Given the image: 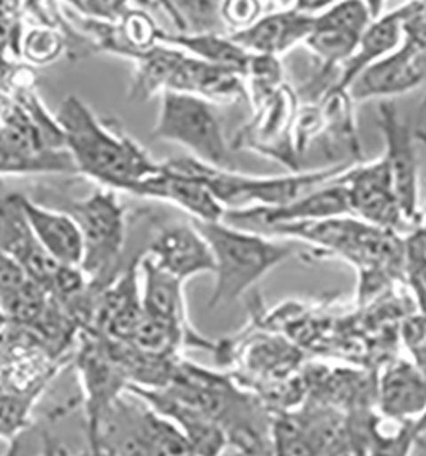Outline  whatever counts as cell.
<instances>
[{
  "mask_svg": "<svg viewBox=\"0 0 426 456\" xmlns=\"http://www.w3.org/2000/svg\"><path fill=\"white\" fill-rule=\"evenodd\" d=\"M55 118L77 175L100 187L128 191L159 173L161 163L154 161L142 145L113 125V120L98 118L77 94H68L61 102Z\"/></svg>",
  "mask_w": 426,
  "mask_h": 456,
  "instance_id": "1",
  "label": "cell"
},
{
  "mask_svg": "<svg viewBox=\"0 0 426 456\" xmlns=\"http://www.w3.org/2000/svg\"><path fill=\"white\" fill-rule=\"evenodd\" d=\"M191 223L204 234L215 260V284L208 301L210 310L237 301L269 270L293 256L299 249L290 243H277L261 234L232 228L222 221Z\"/></svg>",
  "mask_w": 426,
  "mask_h": 456,
  "instance_id": "2",
  "label": "cell"
},
{
  "mask_svg": "<svg viewBox=\"0 0 426 456\" xmlns=\"http://www.w3.org/2000/svg\"><path fill=\"white\" fill-rule=\"evenodd\" d=\"M46 202L50 204L46 208L68 214L81 231V270L89 286L98 290L108 286L125 269L122 260L126 243V210L118 199V191L98 187L81 199L52 191Z\"/></svg>",
  "mask_w": 426,
  "mask_h": 456,
  "instance_id": "3",
  "label": "cell"
},
{
  "mask_svg": "<svg viewBox=\"0 0 426 456\" xmlns=\"http://www.w3.org/2000/svg\"><path fill=\"white\" fill-rule=\"evenodd\" d=\"M150 135L156 141L181 145L193 154L191 158L208 167L234 171L217 104L165 91L161 94L157 122Z\"/></svg>",
  "mask_w": 426,
  "mask_h": 456,
  "instance_id": "4",
  "label": "cell"
},
{
  "mask_svg": "<svg viewBox=\"0 0 426 456\" xmlns=\"http://www.w3.org/2000/svg\"><path fill=\"white\" fill-rule=\"evenodd\" d=\"M142 253L130 258L125 269L96 294L92 313V332L117 342H130L142 323Z\"/></svg>",
  "mask_w": 426,
  "mask_h": 456,
  "instance_id": "5",
  "label": "cell"
},
{
  "mask_svg": "<svg viewBox=\"0 0 426 456\" xmlns=\"http://www.w3.org/2000/svg\"><path fill=\"white\" fill-rule=\"evenodd\" d=\"M145 255L165 273L186 282L200 273H213L215 260L204 234L191 221L159 226Z\"/></svg>",
  "mask_w": 426,
  "mask_h": 456,
  "instance_id": "6",
  "label": "cell"
},
{
  "mask_svg": "<svg viewBox=\"0 0 426 456\" xmlns=\"http://www.w3.org/2000/svg\"><path fill=\"white\" fill-rule=\"evenodd\" d=\"M0 251L52 296L60 265L43 249L18 202V193L0 199Z\"/></svg>",
  "mask_w": 426,
  "mask_h": 456,
  "instance_id": "7",
  "label": "cell"
},
{
  "mask_svg": "<svg viewBox=\"0 0 426 456\" xmlns=\"http://www.w3.org/2000/svg\"><path fill=\"white\" fill-rule=\"evenodd\" d=\"M126 193L180 208L191 217V221L221 223L225 214V208L204 182L171 167L167 161L161 163L159 173L133 185Z\"/></svg>",
  "mask_w": 426,
  "mask_h": 456,
  "instance_id": "8",
  "label": "cell"
},
{
  "mask_svg": "<svg viewBox=\"0 0 426 456\" xmlns=\"http://www.w3.org/2000/svg\"><path fill=\"white\" fill-rule=\"evenodd\" d=\"M368 26L370 11L366 4H331L325 12L316 16L314 28L305 43L323 59L326 67L346 63L355 55Z\"/></svg>",
  "mask_w": 426,
  "mask_h": 456,
  "instance_id": "9",
  "label": "cell"
},
{
  "mask_svg": "<svg viewBox=\"0 0 426 456\" xmlns=\"http://www.w3.org/2000/svg\"><path fill=\"white\" fill-rule=\"evenodd\" d=\"M316 16L317 14L304 11L299 5L268 12L251 28L230 35V38L251 55L277 57L309 38Z\"/></svg>",
  "mask_w": 426,
  "mask_h": 456,
  "instance_id": "10",
  "label": "cell"
},
{
  "mask_svg": "<svg viewBox=\"0 0 426 456\" xmlns=\"http://www.w3.org/2000/svg\"><path fill=\"white\" fill-rule=\"evenodd\" d=\"M16 193L24 217L43 249L59 265L81 267L84 241L76 221L65 212L35 202L26 193Z\"/></svg>",
  "mask_w": 426,
  "mask_h": 456,
  "instance_id": "11",
  "label": "cell"
},
{
  "mask_svg": "<svg viewBox=\"0 0 426 456\" xmlns=\"http://www.w3.org/2000/svg\"><path fill=\"white\" fill-rule=\"evenodd\" d=\"M167 91L202 98L217 104H232L249 98L245 77L217 65L202 62L184 53Z\"/></svg>",
  "mask_w": 426,
  "mask_h": 456,
  "instance_id": "12",
  "label": "cell"
},
{
  "mask_svg": "<svg viewBox=\"0 0 426 456\" xmlns=\"http://www.w3.org/2000/svg\"><path fill=\"white\" fill-rule=\"evenodd\" d=\"M423 59L425 57L422 53L405 43L401 50L370 65L355 79V83L350 86L353 98L366 100L374 96H396L414 89L425 76Z\"/></svg>",
  "mask_w": 426,
  "mask_h": 456,
  "instance_id": "13",
  "label": "cell"
},
{
  "mask_svg": "<svg viewBox=\"0 0 426 456\" xmlns=\"http://www.w3.org/2000/svg\"><path fill=\"white\" fill-rule=\"evenodd\" d=\"M141 282L143 313L147 316L174 325L195 340H206L189 325L184 282L159 269L145 253L141 258Z\"/></svg>",
  "mask_w": 426,
  "mask_h": 456,
  "instance_id": "14",
  "label": "cell"
},
{
  "mask_svg": "<svg viewBox=\"0 0 426 456\" xmlns=\"http://www.w3.org/2000/svg\"><path fill=\"white\" fill-rule=\"evenodd\" d=\"M382 126L386 134L387 152L384 161L389 167L394 193L407 219L416 214V161L414 149L406 126L398 120L394 106L381 104Z\"/></svg>",
  "mask_w": 426,
  "mask_h": 456,
  "instance_id": "15",
  "label": "cell"
},
{
  "mask_svg": "<svg viewBox=\"0 0 426 456\" xmlns=\"http://www.w3.org/2000/svg\"><path fill=\"white\" fill-rule=\"evenodd\" d=\"M348 182H351V188H348L351 212L382 226H392L398 223L403 210L394 193L384 159L372 167L357 169L348 176Z\"/></svg>",
  "mask_w": 426,
  "mask_h": 456,
  "instance_id": "16",
  "label": "cell"
},
{
  "mask_svg": "<svg viewBox=\"0 0 426 456\" xmlns=\"http://www.w3.org/2000/svg\"><path fill=\"white\" fill-rule=\"evenodd\" d=\"M183 57L184 52L163 43L143 52L133 62L135 69L128 86V100L145 103L154 96H161L167 91Z\"/></svg>",
  "mask_w": 426,
  "mask_h": 456,
  "instance_id": "17",
  "label": "cell"
},
{
  "mask_svg": "<svg viewBox=\"0 0 426 456\" xmlns=\"http://www.w3.org/2000/svg\"><path fill=\"white\" fill-rule=\"evenodd\" d=\"M403 38L401 9L372 22L364 33L355 55L345 63L340 87H350L370 65L386 59Z\"/></svg>",
  "mask_w": 426,
  "mask_h": 456,
  "instance_id": "18",
  "label": "cell"
},
{
  "mask_svg": "<svg viewBox=\"0 0 426 456\" xmlns=\"http://www.w3.org/2000/svg\"><path fill=\"white\" fill-rule=\"evenodd\" d=\"M163 45L174 46L186 55L198 59L202 62L217 65L227 70L237 72L245 77L251 53L230 38V35H202V37H184L176 33H163Z\"/></svg>",
  "mask_w": 426,
  "mask_h": 456,
  "instance_id": "19",
  "label": "cell"
},
{
  "mask_svg": "<svg viewBox=\"0 0 426 456\" xmlns=\"http://www.w3.org/2000/svg\"><path fill=\"white\" fill-rule=\"evenodd\" d=\"M163 9L165 16L176 28V35L202 37V35H227L222 20V2L189 0V2H159L154 4Z\"/></svg>",
  "mask_w": 426,
  "mask_h": 456,
  "instance_id": "20",
  "label": "cell"
},
{
  "mask_svg": "<svg viewBox=\"0 0 426 456\" xmlns=\"http://www.w3.org/2000/svg\"><path fill=\"white\" fill-rule=\"evenodd\" d=\"M29 175H77L76 165L65 149L28 154L12 149L0 139V176Z\"/></svg>",
  "mask_w": 426,
  "mask_h": 456,
  "instance_id": "21",
  "label": "cell"
},
{
  "mask_svg": "<svg viewBox=\"0 0 426 456\" xmlns=\"http://www.w3.org/2000/svg\"><path fill=\"white\" fill-rule=\"evenodd\" d=\"M120 24L123 38L133 53V62L142 55L143 52L161 45L164 29L157 26L150 11H147L141 4H130V9L123 16Z\"/></svg>",
  "mask_w": 426,
  "mask_h": 456,
  "instance_id": "22",
  "label": "cell"
},
{
  "mask_svg": "<svg viewBox=\"0 0 426 456\" xmlns=\"http://www.w3.org/2000/svg\"><path fill=\"white\" fill-rule=\"evenodd\" d=\"M147 429L150 456H198L183 431L152 407L147 412Z\"/></svg>",
  "mask_w": 426,
  "mask_h": 456,
  "instance_id": "23",
  "label": "cell"
},
{
  "mask_svg": "<svg viewBox=\"0 0 426 456\" xmlns=\"http://www.w3.org/2000/svg\"><path fill=\"white\" fill-rule=\"evenodd\" d=\"M65 50V37L53 22L35 26L22 33L20 55L31 65L55 62Z\"/></svg>",
  "mask_w": 426,
  "mask_h": 456,
  "instance_id": "24",
  "label": "cell"
},
{
  "mask_svg": "<svg viewBox=\"0 0 426 456\" xmlns=\"http://www.w3.org/2000/svg\"><path fill=\"white\" fill-rule=\"evenodd\" d=\"M221 12L227 29H230V35H234L251 28L258 21L264 14V5L253 0L222 2Z\"/></svg>",
  "mask_w": 426,
  "mask_h": 456,
  "instance_id": "25",
  "label": "cell"
},
{
  "mask_svg": "<svg viewBox=\"0 0 426 456\" xmlns=\"http://www.w3.org/2000/svg\"><path fill=\"white\" fill-rule=\"evenodd\" d=\"M280 456H312L310 446L292 426L280 428Z\"/></svg>",
  "mask_w": 426,
  "mask_h": 456,
  "instance_id": "26",
  "label": "cell"
},
{
  "mask_svg": "<svg viewBox=\"0 0 426 456\" xmlns=\"http://www.w3.org/2000/svg\"><path fill=\"white\" fill-rule=\"evenodd\" d=\"M338 456H348V453H338Z\"/></svg>",
  "mask_w": 426,
  "mask_h": 456,
  "instance_id": "27",
  "label": "cell"
},
{
  "mask_svg": "<svg viewBox=\"0 0 426 456\" xmlns=\"http://www.w3.org/2000/svg\"><path fill=\"white\" fill-rule=\"evenodd\" d=\"M0 128H2V124H0Z\"/></svg>",
  "mask_w": 426,
  "mask_h": 456,
  "instance_id": "28",
  "label": "cell"
}]
</instances>
